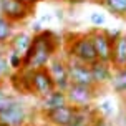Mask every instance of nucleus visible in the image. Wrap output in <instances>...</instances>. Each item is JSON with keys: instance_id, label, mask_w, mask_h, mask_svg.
Listing matches in <instances>:
<instances>
[{"instance_id": "nucleus-8", "label": "nucleus", "mask_w": 126, "mask_h": 126, "mask_svg": "<svg viewBox=\"0 0 126 126\" xmlns=\"http://www.w3.org/2000/svg\"><path fill=\"white\" fill-rule=\"evenodd\" d=\"M47 70L50 71L53 81L57 85V90H62V91H66L70 86V76H68V63H66V58L65 55H55L51 58V62L48 63Z\"/></svg>"}, {"instance_id": "nucleus-14", "label": "nucleus", "mask_w": 126, "mask_h": 126, "mask_svg": "<svg viewBox=\"0 0 126 126\" xmlns=\"http://www.w3.org/2000/svg\"><path fill=\"white\" fill-rule=\"evenodd\" d=\"M32 33L28 32H15L12 35V38L8 40V51H15L18 55H25L27 50L30 48V43H32Z\"/></svg>"}, {"instance_id": "nucleus-12", "label": "nucleus", "mask_w": 126, "mask_h": 126, "mask_svg": "<svg viewBox=\"0 0 126 126\" xmlns=\"http://www.w3.org/2000/svg\"><path fill=\"white\" fill-rule=\"evenodd\" d=\"M90 68H91V73H93L94 85L98 88H103L105 85H110L111 78H113V66H111V63H105V62L96 60L94 63L90 65Z\"/></svg>"}, {"instance_id": "nucleus-15", "label": "nucleus", "mask_w": 126, "mask_h": 126, "mask_svg": "<svg viewBox=\"0 0 126 126\" xmlns=\"http://www.w3.org/2000/svg\"><path fill=\"white\" fill-rule=\"evenodd\" d=\"M111 66L113 70L126 66V33L123 32L113 42V55H111Z\"/></svg>"}, {"instance_id": "nucleus-6", "label": "nucleus", "mask_w": 126, "mask_h": 126, "mask_svg": "<svg viewBox=\"0 0 126 126\" xmlns=\"http://www.w3.org/2000/svg\"><path fill=\"white\" fill-rule=\"evenodd\" d=\"M88 35L93 42L94 51H96V58L100 62L111 63V55H113V42L111 38L106 35L105 28L94 27L91 30H88Z\"/></svg>"}, {"instance_id": "nucleus-30", "label": "nucleus", "mask_w": 126, "mask_h": 126, "mask_svg": "<svg viewBox=\"0 0 126 126\" xmlns=\"http://www.w3.org/2000/svg\"><path fill=\"white\" fill-rule=\"evenodd\" d=\"M78 2H83V0H70L68 3H78Z\"/></svg>"}, {"instance_id": "nucleus-5", "label": "nucleus", "mask_w": 126, "mask_h": 126, "mask_svg": "<svg viewBox=\"0 0 126 126\" xmlns=\"http://www.w3.org/2000/svg\"><path fill=\"white\" fill-rule=\"evenodd\" d=\"M0 7H2V15L13 25L23 23L35 13V8L22 3L20 0H0Z\"/></svg>"}, {"instance_id": "nucleus-11", "label": "nucleus", "mask_w": 126, "mask_h": 126, "mask_svg": "<svg viewBox=\"0 0 126 126\" xmlns=\"http://www.w3.org/2000/svg\"><path fill=\"white\" fill-rule=\"evenodd\" d=\"M8 83L12 86L13 93L17 94H32V70L22 68L18 71H13Z\"/></svg>"}, {"instance_id": "nucleus-25", "label": "nucleus", "mask_w": 126, "mask_h": 126, "mask_svg": "<svg viewBox=\"0 0 126 126\" xmlns=\"http://www.w3.org/2000/svg\"><path fill=\"white\" fill-rule=\"evenodd\" d=\"M105 32H106V35L110 38H111V42H114V40H116V38L120 37L121 33H123V32L121 30H118V28H114V30H110V28H105Z\"/></svg>"}, {"instance_id": "nucleus-37", "label": "nucleus", "mask_w": 126, "mask_h": 126, "mask_svg": "<svg viewBox=\"0 0 126 126\" xmlns=\"http://www.w3.org/2000/svg\"><path fill=\"white\" fill-rule=\"evenodd\" d=\"M125 23H126V18H125Z\"/></svg>"}, {"instance_id": "nucleus-22", "label": "nucleus", "mask_w": 126, "mask_h": 126, "mask_svg": "<svg viewBox=\"0 0 126 126\" xmlns=\"http://www.w3.org/2000/svg\"><path fill=\"white\" fill-rule=\"evenodd\" d=\"M7 58H8V65H10V68L13 71H18V70L23 68V57L22 55L15 53V51H8Z\"/></svg>"}, {"instance_id": "nucleus-19", "label": "nucleus", "mask_w": 126, "mask_h": 126, "mask_svg": "<svg viewBox=\"0 0 126 126\" xmlns=\"http://www.w3.org/2000/svg\"><path fill=\"white\" fill-rule=\"evenodd\" d=\"M7 55H8V45H0V81H7L13 73V70L8 65Z\"/></svg>"}, {"instance_id": "nucleus-29", "label": "nucleus", "mask_w": 126, "mask_h": 126, "mask_svg": "<svg viewBox=\"0 0 126 126\" xmlns=\"http://www.w3.org/2000/svg\"><path fill=\"white\" fill-rule=\"evenodd\" d=\"M51 18H53V15H51V13H43V15H42V17H40L38 20H40V22H42V23L45 25V23H50Z\"/></svg>"}, {"instance_id": "nucleus-2", "label": "nucleus", "mask_w": 126, "mask_h": 126, "mask_svg": "<svg viewBox=\"0 0 126 126\" xmlns=\"http://www.w3.org/2000/svg\"><path fill=\"white\" fill-rule=\"evenodd\" d=\"M63 42H65V47H63L65 48V58H71V60L86 63V65H91L98 60L88 32L68 33Z\"/></svg>"}, {"instance_id": "nucleus-26", "label": "nucleus", "mask_w": 126, "mask_h": 126, "mask_svg": "<svg viewBox=\"0 0 126 126\" xmlns=\"http://www.w3.org/2000/svg\"><path fill=\"white\" fill-rule=\"evenodd\" d=\"M42 30H43V23H42L40 20H35V22L32 23V35H33V33H40Z\"/></svg>"}, {"instance_id": "nucleus-21", "label": "nucleus", "mask_w": 126, "mask_h": 126, "mask_svg": "<svg viewBox=\"0 0 126 126\" xmlns=\"http://www.w3.org/2000/svg\"><path fill=\"white\" fill-rule=\"evenodd\" d=\"M15 96H17V93H12V91L7 90L5 81H0V110L5 108L7 105L15 98Z\"/></svg>"}, {"instance_id": "nucleus-13", "label": "nucleus", "mask_w": 126, "mask_h": 126, "mask_svg": "<svg viewBox=\"0 0 126 126\" xmlns=\"http://www.w3.org/2000/svg\"><path fill=\"white\" fill-rule=\"evenodd\" d=\"M98 114H100V111L96 110L94 105L76 108V113L73 116L71 123H70V126H93Z\"/></svg>"}, {"instance_id": "nucleus-35", "label": "nucleus", "mask_w": 126, "mask_h": 126, "mask_svg": "<svg viewBox=\"0 0 126 126\" xmlns=\"http://www.w3.org/2000/svg\"><path fill=\"white\" fill-rule=\"evenodd\" d=\"M0 126H7V125H2V123H0Z\"/></svg>"}, {"instance_id": "nucleus-28", "label": "nucleus", "mask_w": 126, "mask_h": 126, "mask_svg": "<svg viewBox=\"0 0 126 126\" xmlns=\"http://www.w3.org/2000/svg\"><path fill=\"white\" fill-rule=\"evenodd\" d=\"M22 3H25V5H28V7H32V8H35V7L38 5V3H42L43 0H20Z\"/></svg>"}, {"instance_id": "nucleus-23", "label": "nucleus", "mask_w": 126, "mask_h": 126, "mask_svg": "<svg viewBox=\"0 0 126 126\" xmlns=\"http://www.w3.org/2000/svg\"><path fill=\"white\" fill-rule=\"evenodd\" d=\"M96 110H98L100 114H101V116H105V118H110V116H113V114H114V105L110 100L100 101V105H96Z\"/></svg>"}, {"instance_id": "nucleus-32", "label": "nucleus", "mask_w": 126, "mask_h": 126, "mask_svg": "<svg viewBox=\"0 0 126 126\" xmlns=\"http://www.w3.org/2000/svg\"><path fill=\"white\" fill-rule=\"evenodd\" d=\"M57 2H70V0H57Z\"/></svg>"}, {"instance_id": "nucleus-4", "label": "nucleus", "mask_w": 126, "mask_h": 126, "mask_svg": "<svg viewBox=\"0 0 126 126\" xmlns=\"http://www.w3.org/2000/svg\"><path fill=\"white\" fill-rule=\"evenodd\" d=\"M98 86H83V85H73L70 83L66 90V100L71 106L75 108H83L94 105V101L98 98Z\"/></svg>"}, {"instance_id": "nucleus-7", "label": "nucleus", "mask_w": 126, "mask_h": 126, "mask_svg": "<svg viewBox=\"0 0 126 126\" xmlns=\"http://www.w3.org/2000/svg\"><path fill=\"white\" fill-rule=\"evenodd\" d=\"M55 90H57V85L47 68L32 71V94L33 96L42 100V98H47L50 93H53Z\"/></svg>"}, {"instance_id": "nucleus-18", "label": "nucleus", "mask_w": 126, "mask_h": 126, "mask_svg": "<svg viewBox=\"0 0 126 126\" xmlns=\"http://www.w3.org/2000/svg\"><path fill=\"white\" fill-rule=\"evenodd\" d=\"M100 5L116 18H126V0H101Z\"/></svg>"}, {"instance_id": "nucleus-31", "label": "nucleus", "mask_w": 126, "mask_h": 126, "mask_svg": "<svg viewBox=\"0 0 126 126\" xmlns=\"http://www.w3.org/2000/svg\"><path fill=\"white\" fill-rule=\"evenodd\" d=\"M91 2H94V3H100L101 0H91Z\"/></svg>"}, {"instance_id": "nucleus-36", "label": "nucleus", "mask_w": 126, "mask_h": 126, "mask_svg": "<svg viewBox=\"0 0 126 126\" xmlns=\"http://www.w3.org/2000/svg\"><path fill=\"white\" fill-rule=\"evenodd\" d=\"M28 126H37V125H28Z\"/></svg>"}, {"instance_id": "nucleus-33", "label": "nucleus", "mask_w": 126, "mask_h": 126, "mask_svg": "<svg viewBox=\"0 0 126 126\" xmlns=\"http://www.w3.org/2000/svg\"><path fill=\"white\" fill-rule=\"evenodd\" d=\"M125 111H126V96H125Z\"/></svg>"}, {"instance_id": "nucleus-27", "label": "nucleus", "mask_w": 126, "mask_h": 126, "mask_svg": "<svg viewBox=\"0 0 126 126\" xmlns=\"http://www.w3.org/2000/svg\"><path fill=\"white\" fill-rule=\"evenodd\" d=\"M53 17H55L58 22H63L66 15H65V10H63V8H55V12H53Z\"/></svg>"}, {"instance_id": "nucleus-16", "label": "nucleus", "mask_w": 126, "mask_h": 126, "mask_svg": "<svg viewBox=\"0 0 126 126\" xmlns=\"http://www.w3.org/2000/svg\"><path fill=\"white\" fill-rule=\"evenodd\" d=\"M68 100H66V91H62V90H55L53 93H50L47 98H42L40 103H38V111L40 114L47 113L53 108H58L62 105H66Z\"/></svg>"}, {"instance_id": "nucleus-34", "label": "nucleus", "mask_w": 126, "mask_h": 126, "mask_svg": "<svg viewBox=\"0 0 126 126\" xmlns=\"http://www.w3.org/2000/svg\"><path fill=\"white\" fill-rule=\"evenodd\" d=\"M0 15H2V7H0Z\"/></svg>"}, {"instance_id": "nucleus-3", "label": "nucleus", "mask_w": 126, "mask_h": 126, "mask_svg": "<svg viewBox=\"0 0 126 126\" xmlns=\"http://www.w3.org/2000/svg\"><path fill=\"white\" fill-rule=\"evenodd\" d=\"M32 113L25 101L17 94L5 108L0 110V123L7 126H28Z\"/></svg>"}, {"instance_id": "nucleus-17", "label": "nucleus", "mask_w": 126, "mask_h": 126, "mask_svg": "<svg viewBox=\"0 0 126 126\" xmlns=\"http://www.w3.org/2000/svg\"><path fill=\"white\" fill-rule=\"evenodd\" d=\"M110 86L116 94L126 96V66L113 70V78L110 81Z\"/></svg>"}, {"instance_id": "nucleus-24", "label": "nucleus", "mask_w": 126, "mask_h": 126, "mask_svg": "<svg viewBox=\"0 0 126 126\" xmlns=\"http://www.w3.org/2000/svg\"><path fill=\"white\" fill-rule=\"evenodd\" d=\"M90 22H91L93 27H103L105 23H106V17H105V13L93 12L91 15H90Z\"/></svg>"}, {"instance_id": "nucleus-9", "label": "nucleus", "mask_w": 126, "mask_h": 126, "mask_svg": "<svg viewBox=\"0 0 126 126\" xmlns=\"http://www.w3.org/2000/svg\"><path fill=\"white\" fill-rule=\"evenodd\" d=\"M76 113V108L71 106L70 103L62 105L58 108H53L47 113H42V120L47 126H70L73 116Z\"/></svg>"}, {"instance_id": "nucleus-1", "label": "nucleus", "mask_w": 126, "mask_h": 126, "mask_svg": "<svg viewBox=\"0 0 126 126\" xmlns=\"http://www.w3.org/2000/svg\"><path fill=\"white\" fill-rule=\"evenodd\" d=\"M63 45V38L50 28H43L40 33H33L30 48L23 55V68L40 70L47 68L51 58L58 55V50Z\"/></svg>"}, {"instance_id": "nucleus-20", "label": "nucleus", "mask_w": 126, "mask_h": 126, "mask_svg": "<svg viewBox=\"0 0 126 126\" xmlns=\"http://www.w3.org/2000/svg\"><path fill=\"white\" fill-rule=\"evenodd\" d=\"M13 33H15V25L10 23L3 15H0V45L8 43Z\"/></svg>"}, {"instance_id": "nucleus-10", "label": "nucleus", "mask_w": 126, "mask_h": 126, "mask_svg": "<svg viewBox=\"0 0 126 126\" xmlns=\"http://www.w3.org/2000/svg\"><path fill=\"white\" fill-rule=\"evenodd\" d=\"M66 63H68L70 83H73V85H83V86H96L90 65L76 62V60H71V58H66Z\"/></svg>"}]
</instances>
